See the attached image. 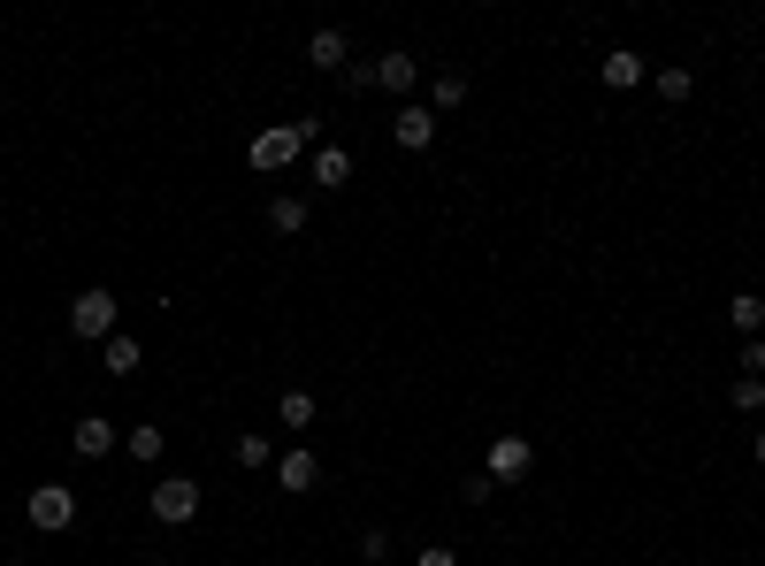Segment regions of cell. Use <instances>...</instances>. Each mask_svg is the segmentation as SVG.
I'll return each instance as SVG.
<instances>
[{"mask_svg":"<svg viewBox=\"0 0 765 566\" xmlns=\"http://www.w3.org/2000/svg\"><path fill=\"white\" fill-rule=\"evenodd\" d=\"M459 498H467V505H490V498H498V482H490V475H467V482H459Z\"/></svg>","mask_w":765,"mask_h":566,"instance_id":"cell-22","label":"cell"},{"mask_svg":"<svg viewBox=\"0 0 765 566\" xmlns=\"http://www.w3.org/2000/svg\"><path fill=\"white\" fill-rule=\"evenodd\" d=\"M345 54H352V39H345L337 23H321V31L306 39V62H314V69H345Z\"/></svg>","mask_w":765,"mask_h":566,"instance_id":"cell-9","label":"cell"},{"mask_svg":"<svg viewBox=\"0 0 765 566\" xmlns=\"http://www.w3.org/2000/svg\"><path fill=\"white\" fill-rule=\"evenodd\" d=\"M153 521H168V529L199 521V482H192V475H161V482H153Z\"/></svg>","mask_w":765,"mask_h":566,"instance_id":"cell-5","label":"cell"},{"mask_svg":"<svg viewBox=\"0 0 765 566\" xmlns=\"http://www.w3.org/2000/svg\"><path fill=\"white\" fill-rule=\"evenodd\" d=\"M269 459H276L269 428H245V436H238V467H269Z\"/></svg>","mask_w":765,"mask_h":566,"instance_id":"cell-18","label":"cell"},{"mask_svg":"<svg viewBox=\"0 0 765 566\" xmlns=\"http://www.w3.org/2000/svg\"><path fill=\"white\" fill-rule=\"evenodd\" d=\"M123 451H131V459H161V451H168V436H161V428H131V436H123Z\"/></svg>","mask_w":765,"mask_h":566,"instance_id":"cell-20","label":"cell"},{"mask_svg":"<svg viewBox=\"0 0 765 566\" xmlns=\"http://www.w3.org/2000/svg\"><path fill=\"white\" fill-rule=\"evenodd\" d=\"M429 108H437V123H445L452 108H467V77H459V69H445V77L429 85Z\"/></svg>","mask_w":765,"mask_h":566,"instance_id":"cell-16","label":"cell"},{"mask_svg":"<svg viewBox=\"0 0 765 566\" xmlns=\"http://www.w3.org/2000/svg\"><path fill=\"white\" fill-rule=\"evenodd\" d=\"M728 399H735V414H751V422H758V414H765V375H735V391H728Z\"/></svg>","mask_w":765,"mask_h":566,"instance_id":"cell-17","label":"cell"},{"mask_svg":"<svg viewBox=\"0 0 765 566\" xmlns=\"http://www.w3.org/2000/svg\"><path fill=\"white\" fill-rule=\"evenodd\" d=\"M69 337H77V345H108V337H116V291H108V283H85V291L69 298Z\"/></svg>","mask_w":765,"mask_h":566,"instance_id":"cell-1","label":"cell"},{"mask_svg":"<svg viewBox=\"0 0 765 566\" xmlns=\"http://www.w3.org/2000/svg\"><path fill=\"white\" fill-rule=\"evenodd\" d=\"M116 444H123V436H116L108 414H85V422H77V459H108Z\"/></svg>","mask_w":765,"mask_h":566,"instance_id":"cell-8","label":"cell"},{"mask_svg":"<svg viewBox=\"0 0 765 566\" xmlns=\"http://www.w3.org/2000/svg\"><path fill=\"white\" fill-rule=\"evenodd\" d=\"M528 467H536V444H528V436H513V428H505V436H498V444L482 451V475H490L498 490H513V482H528Z\"/></svg>","mask_w":765,"mask_h":566,"instance_id":"cell-3","label":"cell"},{"mask_svg":"<svg viewBox=\"0 0 765 566\" xmlns=\"http://www.w3.org/2000/svg\"><path fill=\"white\" fill-rule=\"evenodd\" d=\"M276 422L284 428H314V399H306V391H284V399H276Z\"/></svg>","mask_w":765,"mask_h":566,"instance_id":"cell-19","label":"cell"},{"mask_svg":"<svg viewBox=\"0 0 765 566\" xmlns=\"http://www.w3.org/2000/svg\"><path fill=\"white\" fill-rule=\"evenodd\" d=\"M23 513H31V529H39V536H62V529L77 521V490H69V482H39Z\"/></svg>","mask_w":765,"mask_h":566,"instance_id":"cell-4","label":"cell"},{"mask_svg":"<svg viewBox=\"0 0 765 566\" xmlns=\"http://www.w3.org/2000/svg\"><path fill=\"white\" fill-rule=\"evenodd\" d=\"M391 139L406 145V153H422V145H437V108H422V100H406V108L391 116Z\"/></svg>","mask_w":765,"mask_h":566,"instance_id":"cell-6","label":"cell"},{"mask_svg":"<svg viewBox=\"0 0 765 566\" xmlns=\"http://www.w3.org/2000/svg\"><path fill=\"white\" fill-rule=\"evenodd\" d=\"M598 77H605L612 92H635V85H643V77H651V62H643V54H635V46H612L605 62H598Z\"/></svg>","mask_w":765,"mask_h":566,"instance_id":"cell-7","label":"cell"},{"mask_svg":"<svg viewBox=\"0 0 765 566\" xmlns=\"http://www.w3.org/2000/svg\"><path fill=\"white\" fill-rule=\"evenodd\" d=\"M314 131H321V123H269L261 139L245 145V161H253L261 176H276V168H292V161L306 153V139H314Z\"/></svg>","mask_w":765,"mask_h":566,"instance_id":"cell-2","label":"cell"},{"mask_svg":"<svg viewBox=\"0 0 765 566\" xmlns=\"http://www.w3.org/2000/svg\"><path fill=\"white\" fill-rule=\"evenodd\" d=\"M375 85H383V92H414V85H422V62H414V54H375Z\"/></svg>","mask_w":765,"mask_h":566,"instance_id":"cell-10","label":"cell"},{"mask_svg":"<svg viewBox=\"0 0 765 566\" xmlns=\"http://www.w3.org/2000/svg\"><path fill=\"white\" fill-rule=\"evenodd\" d=\"M728 322H735L743 337H758V329H765V298H758V291H735V298H728Z\"/></svg>","mask_w":765,"mask_h":566,"instance_id":"cell-15","label":"cell"},{"mask_svg":"<svg viewBox=\"0 0 765 566\" xmlns=\"http://www.w3.org/2000/svg\"><path fill=\"white\" fill-rule=\"evenodd\" d=\"M751 459H758V467H765V428H758V436H751Z\"/></svg>","mask_w":765,"mask_h":566,"instance_id":"cell-25","label":"cell"},{"mask_svg":"<svg viewBox=\"0 0 765 566\" xmlns=\"http://www.w3.org/2000/svg\"><path fill=\"white\" fill-rule=\"evenodd\" d=\"M689 85H697L689 69H658V92H666V100H689Z\"/></svg>","mask_w":765,"mask_h":566,"instance_id":"cell-21","label":"cell"},{"mask_svg":"<svg viewBox=\"0 0 765 566\" xmlns=\"http://www.w3.org/2000/svg\"><path fill=\"white\" fill-rule=\"evenodd\" d=\"M743 368H751V375L765 368V337H743Z\"/></svg>","mask_w":765,"mask_h":566,"instance_id":"cell-23","label":"cell"},{"mask_svg":"<svg viewBox=\"0 0 765 566\" xmlns=\"http://www.w3.org/2000/svg\"><path fill=\"white\" fill-rule=\"evenodd\" d=\"M414 566H459V552H445V544H437V552H422Z\"/></svg>","mask_w":765,"mask_h":566,"instance_id":"cell-24","label":"cell"},{"mask_svg":"<svg viewBox=\"0 0 765 566\" xmlns=\"http://www.w3.org/2000/svg\"><path fill=\"white\" fill-rule=\"evenodd\" d=\"M100 368H108V375H139V337H123V329H116V337L100 345Z\"/></svg>","mask_w":765,"mask_h":566,"instance_id":"cell-14","label":"cell"},{"mask_svg":"<svg viewBox=\"0 0 765 566\" xmlns=\"http://www.w3.org/2000/svg\"><path fill=\"white\" fill-rule=\"evenodd\" d=\"M269 230H276V238H299V230H306V199H299V192L269 199Z\"/></svg>","mask_w":765,"mask_h":566,"instance_id":"cell-13","label":"cell"},{"mask_svg":"<svg viewBox=\"0 0 765 566\" xmlns=\"http://www.w3.org/2000/svg\"><path fill=\"white\" fill-rule=\"evenodd\" d=\"M276 482H284V490H314V482H321V459H314V451H284V459H276Z\"/></svg>","mask_w":765,"mask_h":566,"instance_id":"cell-12","label":"cell"},{"mask_svg":"<svg viewBox=\"0 0 765 566\" xmlns=\"http://www.w3.org/2000/svg\"><path fill=\"white\" fill-rule=\"evenodd\" d=\"M153 566H168V559H153Z\"/></svg>","mask_w":765,"mask_h":566,"instance_id":"cell-26","label":"cell"},{"mask_svg":"<svg viewBox=\"0 0 765 566\" xmlns=\"http://www.w3.org/2000/svg\"><path fill=\"white\" fill-rule=\"evenodd\" d=\"M306 168H314V184H321V192L352 184V153H345V145H314V161H306Z\"/></svg>","mask_w":765,"mask_h":566,"instance_id":"cell-11","label":"cell"}]
</instances>
